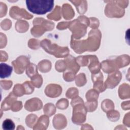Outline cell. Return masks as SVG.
I'll list each match as a JSON object with an SVG mask.
<instances>
[{
  "label": "cell",
  "mask_w": 130,
  "mask_h": 130,
  "mask_svg": "<svg viewBox=\"0 0 130 130\" xmlns=\"http://www.w3.org/2000/svg\"><path fill=\"white\" fill-rule=\"evenodd\" d=\"M28 10L36 14L43 15L51 11L54 6L53 1H26Z\"/></svg>",
  "instance_id": "obj_1"
},
{
  "label": "cell",
  "mask_w": 130,
  "mask_h": 130,
  "mask_svg": "<svg viewBox=\"0 0 130 130\" xmlns=\"http://www.w3.org/2000/svg\"><path fill=\"white\" fill-rule=\"evenodd\" d=\"M41 45L46 52L55 55L56 57H63L67 56L69 52L68 47H61L56 44H52L50 40L47 39L43 40L41 43Z\"/></svg>",
  "instance_id": "obj_2"
},
{
  "label": "cell",
  "mask_w": 130,
  "mask_h": 130,
  "mask_svg": "<svg viewBox=\"0 0 130 130\" xmlns=\"http://www.w3.org/2000/svg\"><path fill=\"white\" fill-rule=\"evenodd\" d=\"M10 16L14 19H18L19 18H24L26 19H30L33 16L27 13L25 10L20 9L17 6L12 7L9 12Z\"/></svg>",
  "instance_id": "obj_3"
},
{
  "label": "cell",
  "mask_w": 130,
  "mask_h": 130,
  "mask_svg": "<svg viewBox=\"0 0 130 130\" xmlns=\"http://www.w3.org/2000/svg\"><path fill=\"white\" fill-rule=\"evenodd\" d=\"M29 59L26 56H19L16 60L12 62L15 69V71L17 74H22L25 67L28 65Z\"/></svg>",
  "instance_id": "obj_4"
},
{
  "label": "cell",
  "mask_w": 130,
  "mask_h": 130,
  "mask_svg": "<svg viewBox=\"0 0 130 130\" xmlns=\"http://www.w3.org/2000/svg\"><path fill=\"white\" fill-rule=\"evenodd\" d=\"M121 79L120 72H116L115 73H112L108 76V78L105 82V86L107 88H112L116 86L119 82Z\"/></svg>",
  "instance_id": "obj_5"
},
{
  "label": "cell",
  "mask_w": 130,
  "mask_h": 130,
  "mask_svg": "<svg viewBox=\"0 0 130 130\" xmlns=\"http://www.w3.org/2000/svg\"><path fill=\"white\" fill-rule=\"evenodd\" d=\"M61 87L59 85L49 84L46 87L45 92L47 96L55 98L59 96L61 94Z\"/></svg>",
  "instance_id": "obj_6"
},
{
  "label": "cell",
  "mask_w": 130,
  "mask_h": 130,
  "mask_svg": "<svg viewBox=\"0 0 130 130\" xmlns=\"http://www.w3.org/2000/svg\"><path fill=\"white\" fill-rule=\"evenodd\" d=\"M42 107V103L39 99H32L26 101L25 108L26 110L29 111H34L39 110Z\"/></svg>",
  "instance_id": "obj_7"
},
{
  "label": "cell",
  "mask_w": 130,
  "mask_h": 130,
  "mask_svg": "<svg viewBox=\"0 0 130 130\" xmlns=\"http://www.w3.org/2000/svg\"><path fill=\"white\" fill-rule=\"evenodd\" d=\"M14 94L11 92L10 94L6 97V98L3 101L1 105V108L4 111L9 110L11 108L12 104L14 103V102L17 100V97L14 96Z\"/></svg>",
  "instance_id": "obj_8"
},
{
  "label": "cell",
  "mask_w": 130,
  "mask_h": 130,
  "mask_svg": "<svg viewBox=\"0 0 130 130\" xmlns=\"http://www.w3.org/2000/svg\"><path fill=\"white\" fill-rule=\"evenodd\" d=\"M65 62L66 66H67L68 70H72L75 73H76L79 70V66L78 63H76L75 58L72 56L70 55L68 56L65 60Z\"/></svg>",
  "instance_id": "obj_9"
},
{
  "label": "cell",
  "mask_w": 130,
  "mask_h": 130,
  "mask_svg": "<svg viewBox=\"0 0 130 130\" xmlns=\"http://www.w3.org/2000/svg\"><path fill=\"white\" fill-rule=\"evenodd\" d=\"M13 71L12 67L5 63H2L0 66V77L1 78L9 77Z\"/></svg>",
  "instance_id": "obj_10"
},
{
  "label": "cell",
  "mask_w": 130,
  "mask_h": 130,
  "mask_svg": "<svg viewBox=\"0 0 130 130\" xmlns=\"http://www.w3.org/2000/svg\"><path fill=\"white\" fill-rule=\"evenodd\" d=\"M63 18L66 19H70L74 15V11L72 7L68 4H64L62 8Z\"/></svg>",
  "instance_id": "obj_11"
},
{
  "label": "cell",
  "mask_w": 130,
  "mask_h": 130,
  "mask_svg": "<svg viewBox=\"0 0 130 130\" xmlns=\"http://www.w3.org/2000/svg\"><path fill=\"white\" fill-rule=\"evenodd\" d=\"M77 8V10L79 13L84 14L87 10V2L84 1H71Z\"/></svg>",
  "instance_id": "obj_12"
},
{
  "label": "cell",
  "mask_w": 130,
  "mask_h": 130,
  "mask_svg": "<svg viewBox=\"0 0 130 130\" xmlns=\"http://www.w3.org/2000/svg\"><path fill=\"white\" fill-rule=\"evenodd\" d=\"M2 127L6 130H13L15 129V124L11 119H6L3 122Z\"/></svg>",
  "instance_id": "obj_13"
},
{
  "label": "cell",
  "mask_w": 130,
  "mask_h": 130,
  "mask_svg": "<svg viewBox=\"0 0 130 130\" xmlns=\"http://www.w3.org/2000/svg\"><path fill=\"white\" fill-rule=\"evenodd\" d=\"M26 73L27 75L30 78L32 77V76H34L35 74H38L37 68L36 66L34 63H30V64L28 65Z\"/></svg>",
  "instance_id": "obj_14"
},
{
  "label": "cell",
  "mask_w": 130,
  "mask_h": 130,
  "mask_svg": "<svg viewBox=\"0 0 130 130\" xmlns=\"http://www.w3.org/2000/svg\"><path fill=\"white\" fill-rule=\"evenodd\" d=\"M60 7L59 6H56L53 12L52 13L48 14L47 15L48 18L53 19H55L56 21L59 19L60 18Z\"/></svg>",
  "instance_id": "obj_15"
},
{
  "label": "cell",
  "mask_w": 130,
  "mask_h": 130,
  "mask_svg": "<svg viewBox=\"0 0 130 130\" xmlns=\"http://www.w3.org/2000/svg\"><path fill=\"white\" fill-rule=\"evenodd\" d=\"M23 87V85H20L19 84H16L14 87L13 93L17 96H22L24 94H25V91L23 90V89H24V88Z\"/></svg>",
  "instance_id": "obj_16"
},
{
  "label": "cell",
  "mask_w": 130,
  "mask_h": 130,
  "mask_svg": "<svg viewBox=\"0 0 130 130\" xmlns=\"http://www.w3.org/2000/svg\"><path fill=\"white\" fill-rule=\"evenodd\" d=\"M86 96L87 100L88 101H93L94 100H96L98 98L99 93L95 90H90L87 92Z\"/></svg>",
  "instance_id": "obj_17"
},
{
  "label": "cell",
  "mask_w": 130,
  "mask_h": 130,
  "mask_svg": "<svg viewBox=\"0 0 130 130\" xmlns=\"http://www.w3.org/2000/svg\"><path fill=\"white\" fill-rule=\"evenodd\" d=\"M31 79V83L35 86L38 88H39L40 86H41L42 84V78L41 76L37 74V75L32 77Z\"/></svg>",
  "instance_id": "obj_18"
},
{
  "label": "cell",
  "mask_w": 130,
  "mask_h": 130,
  "mask_svg": "<svg viewBox=\"0 0 130 130\" xmlns=\"http://www.w3.org/2000/svg\"><path fill=\"white\" fill-rule=\"evenodd\" d=\"M22 85H23V87L24 88L25 94H30L32 92H33L34 88L29 82L26 81Z\"/></svg>",
  "instance_id": "obj_19"
},
{
  "label": "cell",
  "mask_w": 130,
  "mask_h": 130,
  "mask_svg": "<svg viewBox=\"0 0 130 130\" xmlns=\"http://www.w3.org/2000/svg\"><path fill=\"white\" fill-rule=\"evenodd\" d=\"M11 22L10 20L8 19H6L3 20L1 23V26L3 30L9 29L11 26Z\"/></svg>",
  "instance_id": "obj_20"
},
{
  "label": "cell",
  "mask_w": 130,
  "mask_h": 130,
  "mask_svg": "<svg viewBox=\"0 0 130 130\" xmlns=\"http://www.w3.org/2000/svg\"><path fill=\"white\" fill-rule=\"evenodd\" d=\"M68 101L66 99H61L58 101L56 103V106L58 108L64 109L68 107Z\"/></svg>",
  "instance_id": "obj_21"
},
{
  "label": "cell",
  "mask_w": 130,
  "mask_h": 130,
  "mask_svg": "<svg viewBox=\"0 0 130 130\" xmlns=\"http://www.w3.org/2000/svg\"><path fill=\"white\" fill-rule=\"evenodd\" d=\"M76 77L77 78L76 79V84L78 86H82V83H81V81H83L85 82H86V78H85L84 74H80L78 76H77Z\"/></svg>",
  "instance_id": "obj_22"
},
{
  "label": "cell",
  "mask_w": 130,
  "mask_h": 130,
  "mask_svg": "<svg viewBox=\"0 0 130 130\" xmlns=\"http://www.w3.org/2000/svg\"><path fill=\"white\" fill-rule=\"evenodd\" d=\"M12 83L11 81H6V80H2L1 81V87L4 88L5 90H8L10 89L12 86Z\"/></svg>",
  "instance_id": "obj_23"
},
{
  "label": "cell",
  "mask_w": 130,
  "mask_h": 130,
  "mask_svg": "<svg viewBox=\"0 0 130 130\" xmlns=\"http://www.w3.org/2000/svg\"><path fill=\"white\" fill-rule=\"evenodd\" d=\"M0 6H1V17H3L5 16L7 13V7L6 4L0 2Z\"/></svg>",
  "instance_id": "obj_24"
},
{
  "label": "cell",
  "mask_w": 130,
  "mask_h": 130,
  "mask_svg": "<svg viewBox=\"0 0 130 130\" xmlns=\"http://www.w3.org/2000/svg\"><path fill=\"white\" fill-rule=\"evenodd\" d=\"M22 108V103L20 101L16 102L11 107V109L13 111H17L20 110Z\"/></svg>",
  "instance_id": "obj_25"
},
{
  "label": "cell",
  "mask_w": 130,
  "mask_h": 130,
  "mask_svg": "<svg viewBox=\"0 0 130 130\" xmlns=\"http://www.w3.org/2000/svg\"><path fill=\"white\" fill-rule=\"evenodd\" d=\"M1 61H5L8 58V55L4 51H1Z\"/></svg>",
  "instance_id": "obj_26"
}]
</instances>
